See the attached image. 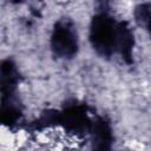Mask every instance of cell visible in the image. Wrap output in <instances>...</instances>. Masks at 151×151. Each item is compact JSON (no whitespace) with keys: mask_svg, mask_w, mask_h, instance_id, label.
I'll return each mask as SVG.
<instances>
[{"mask_svg":"<svg viewBox=\"0 0 151 151\" xmlns=\"http://www.w3.org/2000/svg\"><path fill=\"white\" fill-rule=\"evenodd\" d=\"M88 41L101 58L118 54L126 65L133 63L134 34L126 21L117 20L110 12V0H97L88 27Z\"/></svg>","mask_w":151,"mask_h":151,"instance_id":"cell-1","label":"cell"},{"mask_svg":"<svg viewBox=\"0 0 151 151\" xmlns=\"http://www.w3.org/2000/svg\"><path fill=\"white\" fill-rule=\"evenodd\" d=\"M21 74L12 58H5L0 64V119L8 129L19 125L24 117V107L19 96Z\"/></svg>","mask_w":151,"mask_h":151,"instance_id":"cell-2","label":"cell"},{"mask_svg":"<svg viewBox=\"0 0 151 151\" xmlns=\"http://www.w3.org/2000/svg\"><path fill=\"white\" fill-rule=\"evenodd\" d=\"M50 48L52 55L58 60H72L79 52V33L77 25L70 18L58 19L50 35Z\"/></svg>","mask_w":151,"mask_h":151,"instance_id":"cell-3","label":"cell"},{"mask_svg":"<svg viewBox=\"0 0 151 151\" xmlns=\"http://www.w3.org/2000/svg\"><path fill=\"white\" fill-rule=\"evenodd\" d=\"M88 140L93 149L105 150L111 149L112 143L114 140L113 136V129L111 125V122L100 114H97L93 122V125L90 131Z\"/></svg>","mask_w":151,"mask_h":151,"instance_id":"cell-4","label":"cell"},{"mask_svg":"<svg viewBox=\"0 0 151 151\" xmlns=\"http://www.w3.org/2000/svg\"><path fill=\"white\" fill-rule=\"evenodd\" d=\"M133 18L139 27H143L151 39V2H140L133 9Z\"/></svg>","mask_w":151,"mask_h":151,"instance_id":"cell-5","label":"cell"},{"mask_svg":"<svg viewBox=\"0 0 151 151\" xmlns=\"http://www.w3.org/2000/svg\"><path fill=\"white\" fill-rule=\"evenodd\" d=\"M12 5H21V4H24L26 0H8Z\"/></svg>","mask_w":151,"mask_h":151,"instance_id":"cell-6","label":"cell"}]
</instances>
